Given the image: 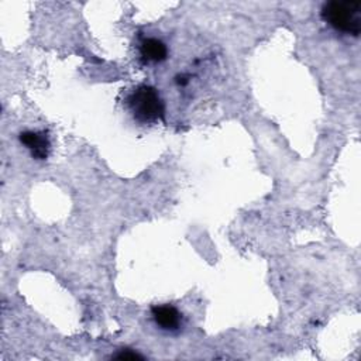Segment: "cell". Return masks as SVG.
Returning a JSON list of instances; mask_svg holds the SVG:
<instances>
[{"label":"cell","instance_id":"2","mask_svg":"<svg viewBox=\"0 0 361 361\" xmlns=\"http://www.w3.org/2000/svg\"><path fill=\"white\" fill-rule=\"evenodd\" d=\"M322 18L336 31L358 37L361 32V1L333 0L323 4Z\"/></svg>","mask_w":361,"mask_h":361},{"label":"cell","instance_id":"3","mask_svg":"<svg viewBox=\"0 0 361 361\" xmlns=\"http://www.w3.org/2000/svg\"><path fill=\"white\" fill-rule=\"evenodd\" d=\"M154 323L164 331L176 333L183 327L182 313L172 305H155L151 307Z\"/></svg>","mask_w":361,"mask_h":361},{"label":"cell","instance_id":"5","mask_svg":"<svg viewBox=\"0 0 361 361\" xmlns=\"http://www.w3.org/2000/svg\"><path fill=\"white\" fill-rule=\"evenodd\" d=\"M140 55L145 62H162L168 56V48L158 38H144L140 44Z\"/></svg>","mask_w":361,"mask_h":361},{"label":"cell","instance_id":"6","mask_svg":"<svg viewBox=\"0 0 361 361\" xmlns=\"http://www.w3.org/2000/svg\"><path fill=\"white\" fill-rule=\"evenodd\" d=\"M114 358H118V360H135V358H142V357L140 354L126 348V350H121L118 354H116Z\"/></svg>","mask_w":361,"mask_h":361},{"label":"cell","instance_id":"4","mask_svg":"<svg viewBox=\"0 0 361 361\" xmlns=\"http://www.w3.org/2000/svg\"><path fill=\"white\" fill-rule=\"evenodd\" d=\"M20 142L30 151L31 157L35 159H47L51 152V140L47 131L39 130H25L18 135Z\"/></svg>","mask_w":361,"mask_h":361},{"label":"cell","instance_id":"1","mask_svg":"<svg viewBox=\"0 0 361 361\" xmlns=\"http://www.w3.org/2000/svg\"><path fill=\"white\" fill-rule=\"evenodd\" d=\"M127 107L135 121L141 124H152L164 120L165 104L159 92L149 85L137 86L127 96Z\"/></svg>","mask_w":361,"mask_h":361}]
</instances>
